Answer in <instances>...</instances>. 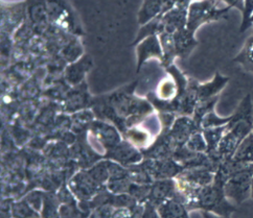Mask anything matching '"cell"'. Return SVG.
Instances as JSON below:
<instances>
[{
	"mask_svg": "<svg viewBox=\"0 0 253 218\" xmlns=\"http://www.w3.org/2000/svg\"><path fill=\"white\" fill-rule=\"evenodd\" d=\"M253 132V107L250 95L243 99L236 114L231 116L227 128L219 144L220 156L231 159L239 145Z\"/></svg>",
	"mask_w": 253,
	"mask_h": 218,
	"instance_id": "obj_1",
	"label": "cell"
},
{
	"mask_svg": "<svg viewBox=\"0 0 253 218\" xmlns=\"http://www.w3.org/2000/svg\"><path fill=\"white\" fill-rule=\"evenodd\" d=\"M224 183L225 179L220 174L216 175L213 183L199 190L192 205L201 211L230 217L236 208L224 193Z\"/></svg>",
	"mask_w": 253,
	"mask_h": 218,
	"instance_id": "obj_2",
	"label": "cell"
},
{
	"mask_svg": "<svg viewBox=\"0 0 253 218\" xmlns=\"http://www.w3.org/2000/svg\"><path fill=\"white\" fill-rule=\"evenodd\" d=\"M253 178L252 164H238L224 183V193L233 205H241L251 198V185Z\"/></svg>",
	"mask_w": 253,
	"mask_h": 218,
	"instance_id": "obj_3",
	"label": "cell"
},
{
	"mask_svg": "<svg viewBox=\"0 0 253 218\" xmlns=\"http://www.w3.org/2000/svg\"><path fill=\"white\" fill-rule=\"evenodd\" d=\"M228 8H220L215 0H193L187 8L186 30L194 33L201 24L219 17Z\"/></svg>",
	"mask_w": 253,
	"mask_h": 218,
	"instance_id": "obj_4",
	"label": "cell"
},
{
	"mask_svg": "<svg viewBox=\"0 0 253 218\" xmlns=\"http://www.w3.org/2000/svg\"><path fill=\"white\" fill-rule=\"evenodd\" d=\"M48 18L62 27L75 29V16L66 0H47Z\"/></svg>",
	"mask_w": 253,
	"mask_h": 218,
	"instance_id": "obj_5",
	"label": "cell"
},
{
	"mask_svg": "<svg viewBox=\"0 0 253 218\" xmlns=\"http://www.w3.org/2000/svg\"><path fill=\"white\" fill-rule=\"evenodd\" d=\"M164 14L165 5L162 0H143L138 13V21L141 25L148 24Z\"/></svg>",
	"mask_w": 253,
	"mask_h": 218,
	"instance_id": "obj_6",
	"label": "cell"
},
{
	"mask_svg": "<svg viewBox=\"0 0 253 218\" xmlns=\"http://www.w3.org/2000/svg\"><path fill=\"white\" fill-rule=\"evenodd\" d=\"M160 218H191L184 204L175 199H167L158 207Z\"/></svg>",
	"mask_w": 253,
	"mask_h": 218,
	"instance_id": "obj_7",
	"label": "cell"
},
{
	"mask_svg": "<svg viewBox=\"0 0 253 218\" xmlns=\"http://www.w3.org/2000/svg\"><path fill=\"white\" fill-rule=\"evenodd\" d=\"M231 161L238 164H252L253 163V132L244 140L233 153Z\"/></svg>",
	"mask_w": 253,
	"mask_h": 218,
	"instance_id": "obj_8",
	"label": "cell"
},
{
	"mask_svg": "<svg viewBox=\"0 0 253 218\" xmlns=\"http://www.w3.org/2000/svg\"><path fill=\"white\" fill-rule=\"evenodd\" d=\"M160 48H161L160 44L156 38V36H151V37H148L147 39H144L139 44V46H137L139 65L146 59H149L151 57H155V56H160L161 54Z\"/></svg>",
	"mask_w": 253,
	"mask_h": 218,
	"instance_id": "obj_9",
	"label": "cell"
},
{
	"mask_svg": "<svg viewBox=\"0 0 253 218\" xmlns=\"http://www.w3.org/2000/svg\"><path fill=\"white\" fill-rule=\"evenodd\" d=\"M227 81H228L227 77H223L219 74H216L214 79L211 80V83L199 87L198 96L201 99H203V101L213 98V96L216 93H219L220 91L224 88V86L227 84Z\"/></svg>",
	"mask_w": 253,
	"mask_h": 218,
	"instance_id": "obj_10",
	"label": "cell"
},
{
	"mask_svg": "<svg viewBox=\"0 0 253 218\" xmlns=\"http://www.w3.org/2000/svg\"><path fill=\"white\" fill-rule=\"evenodd\" d=\"M226 128H227V124L204 130L203 136L207 144V148H210L211 150L218 149L219 144L226 132Z\"/></svg>",
	"mask_w": 253,
	"mask_h": 218,
	"instance_id": "obj_11",
	"label": "cell"
},
{
	"mask_svg": "<svg viewBox=\"0 0 253 218\" xmlns=\"http://www.w3.org/2000/svg\"><path fill=\"white\" fill-rule=\"evenodd\" d=\"M129 141L137 147H146L151 142V134L144 128H132L128 132Z\"/></svg>",
	"mask_w": 253,
	"mask_h": 218,
	"instance_id": "obj_12",
	"label": "cell"
},
{
	"mask_svg": "<svg viewBox=\"0 0 253 218\" xmlns=\"http://www.w3.org/2000/svg\"><path fill=\"white\" fill-rule=\"evenodd\" d=\"M177 93V85L171 79V77H167L161 80L157 88V95L160 99H164V101H169V99L173 98Z\"/></svg>",
	"mask_w": 253,
	"mask_h": 218,
	"instance_id": "obj_13",
	"label": "cell"
},
{
	"mask_svg": "<svg viewBox=\"0 0 253 218\" xmlns=\"http://www.w3.org/2000/svg\"><path fill=\"white\" fill-rule=\"evenodd\" d=\"M243 22L241 32L244 33V31L247 30L248 27L251 25L250 20L253 15V0H243Z\"/></svg>",
	"mask_w": 253,
	"mask_h": 218,
	"instance_id": "obj_14",
	"label": "cell"
},
{
	"mask_svg": "<svg viewBox=\"0 0 253 218\" xmlns=\"http://www.w3.org/2000/svg\"><path fill=\"white\" fill-rule=\"evenodd\" d=\"M237 60L243 63L244 65L253 67V37L250 38L249 41L246 43L245 48H244Z\"/></svg>",
	"mask_w": 253,
	"mask_h": 218,
	"instance_id": "obj_15",
	"label": "cell"
},
{
	"mask_svg": "<svg viewBox=\"0 0 253 218\" xmlns=\"http://www.w3.org/2000/svg\"><path fill=\"white\" fill-rule=\"evenodd\" d=\"M14 215L16 218H37L38 215L36 214L30 207L24 204L18 205L14 209Z\"/></svg>",
	"mask_w": 253,
	"mask_h": 218,
	"instance_id": "obj_16",
	"label": "cell"
},
{
	"mask_svg": "<svg viewBox=\"0 0 253 218\" xmlns=\"http://www.w3.org/2000/svg\"><path fill=\"white\" fill-rule=\"evenodd\" d=\"M142 218H160L159 214H158V211L157 213L155 212V210L153 208H148L146 212H144Z\"/></svg>",
	"mask_w": 253,
	"mask_h": 218,
	"instance_id": "obj_17",
	"label": "cell"
},
{
	"mask_svg": "<svg viewBox=\"0 0 253 218\" xmlns=\"http://www.w3.org/2000/svg\"><path fill=\"white\" fill-rule=\"evenodd\" d=\"M201 215L202 218H230L227 216H222L219 214H215V213H211V212H206V211H201Z\"/></svg>",
	"mask_w": 253,
	"mask_h": 218,
	"instance_id": "obj_18",
	"label": "cell"
},
{
	"mask_svg": "<svg viewBox=\"0 0 253 218\" xmlns=\"http://www.w3.org/2000/svg\"><path fill=\"white\" fill-rule=\"evenodd\" d=\"M251 198L253 199V178H252V185H251Z\"/></svg>",
	"mask_w": 253,
	"mask_h": 218,
	"instance_id": "obj_19",
	"label": "cell"
},
{
	"mask_svg": "<svg viewBox=\"0 0 253 218\" xmlns=\"http://www.w3.org/2000/svg\"><path fill=\"white\" fill-rule=\"evenodd\" d=\"M250 23H251V24H253V15H252V17H251V20H250Z\"/></svg>",
	"mask_w": 253,
	"mask_h": 218,
	"instance_id": "obj_20",
	"label": "cell"
}]
</instances>
